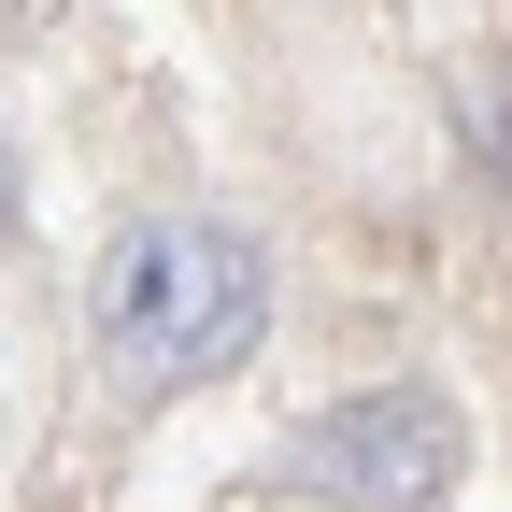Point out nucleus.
I'll list each match as a JSON object with an SVG mask.
<instances>
[{
  "label": "nucleus",
  "instance_id": "nucleus-3",
  "mask_svg": "<svg viewBox=\"0 0 512 512\" xmlns=\"http://www.w3.org/2000/svg\"><path fill=\"white\" fill-rule=\"evenodd\" d=\"M0 214H15V157H0Z\"/></svg>",
  "mask_w": 512,
  "mask_h": 512
},
{
  "label": "nucleus",
  "instance_id": "nucleus-1",
  "mask_svg": "<svg viewBox=\"0 0 512 512\" xmlns=\"http://www.w3.org/2000/svg\"><path fill=\"white\" fill-rule=\"evenodd\" d=\"M86 328L100 370L128 399H185V384H228L271 328V256L228 214H128L100 242V285H86Z\"/></svg>",
  "mask_w": 512,
  "mask_h": 512
},
{
  "label": "nucleus",
  "instance_id": "nucleus-2",
  "mask_svg": "<svg viewBox=\"0 0 512 512\" xmlns=\"http://www.w3.org/2000/svg\"><path fill=\"white\" fill-rule=\"evenodd\" d=\"M470 470V413L441 384H356V399L299 413L271 456H256V498H313V512H441Z\"/></svg>",
  "mask_w": 512,
  "mask_h": 512
}]
</instances>
